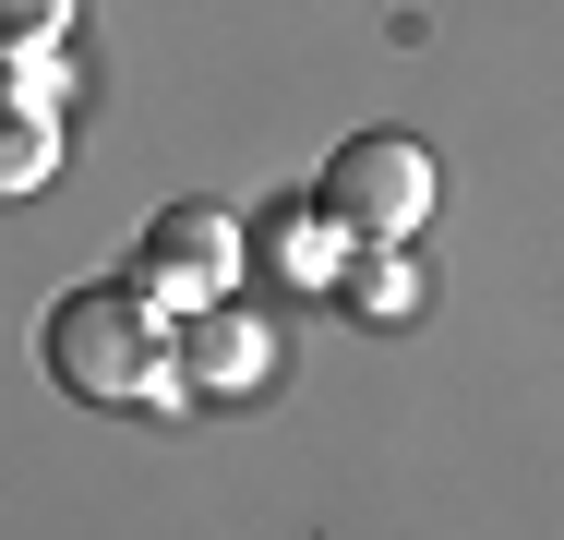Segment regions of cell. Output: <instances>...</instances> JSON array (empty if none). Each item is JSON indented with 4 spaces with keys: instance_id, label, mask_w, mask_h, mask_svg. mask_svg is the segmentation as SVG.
<instances>
[{
    "instance_id": "obj_5",
    "label": "cell",
    "mask_w": 564,
    "mask_h": 540,
    "mask_svg": "<svg viewBox=\"0 0 564 540\" xmlns=\"http://www.w3.org/2000/svg\"><path fill=\"white\" fill-rule=\"evenodd\" d=\"M252 252L289 277V289H348V264H360V240H348L325 205H264V228H252Z\"/></svg>"
},
{
    "instance_id": "obj_7",
    "label": "cell",
    "mask_w": 564,
    "mask_h": 540,
    "mask_svg": "<svg viewBox=\"0 0 564 540\" xmlns=\"http://www.w3.org/2000/svg\"><path fill=\"white\" fill-rule=\"evenodd\" d=\"M48 169H61V120H12V156H0V181H12V193H36Z\"/></svg>"
},
{
    "instance_id": "obj_6",
    "label": "cell",
    "mask_w": 564,
    "mask_h": 540,
    "mask_svg": "<svg viewBox=\"0 0 564 540\" xmlns=\"http://www.w3.org/2000/svg\"><path fill=\"white\" fill-rule=\"evenodd\" d=\"M337 301H348V313H372V324H409V313H421V264H409V252H360Z\"/></svg>"
},
{
    "instance_id": "obj_3",
    "label": "cell",
    "mask_w": 564,
    "mask_h": 540,
    "mask_svg": "<svg viewBox=\"0 0 564 540\" xmlns=\"http://www.w3.org/2000/svg\"><path fill=\"white\" fill-rule=\"evenodd\" d=\"M240 264H252V228L228 205H169L144 228V252H132V289L169 301V313H217L228 289H240Z\"/></svg>"
},
{
    "instance_id": "obj_9",
    "label": "cell",
    "mask_w": 564,
    "mask_h": 540,
    "mask_svg": "<svg viewBox=\"0 0 564 540\" xmlns=\"http://www.w3.org/2000/svg\"><path fill=\"white\" fill-rule=\"evenodd\" d=\"M0 36L12 48H61L73 36V0H0Z\"/></svg>"
},
{
    "instance_id": "obj_8",
    "label": "cell",
    "mask_w": 564,
    "mask_h": 540,
    "mask_svg": "<svg viewBox=\"0 0 564 540\" xmlns=\"http://www.w3.org/2000/svg\"><path fill=\"white\" fill-rule=\"evenodd\" d=\"M12 120H61V61L48 48H12Z\"/></svg>"
},
{
    "instance_id": "obj_4",
    "label": "cell",
    "mask_w": 564,
    "mask_h": 540,
    "mask_svg": "<svg viewBox=\"0 0 564 540\" xmlns=\"http://www.w3.org/2000/svg\"><path fill=\"white\" fill-rule=\"evenodd\" d=\"M181 360H193V397H252V385L276 372V336L240 313V301H217V313L181 324Z\"/></svg>"
},
{
    "instance_id": "obj_1",
    "label": "cell",
    "mask_w": 564,
    "mask_h": 540,
    "mask_svg": "<svg viewBox=\"0 0 564 540\" xmlns=\"http://www.w3.org/2000/svg\"><path fill=\"white\" fill-rule=\"evenodd\" d=\"M48 372L97 409H181L193 397V360H181V313L144 301L132 277L120 289H73L48 313Z\"/></svg>"
},
{
    "instance_id": "obj_2",
    "label": "cell",
    "mask_w": 564,
    "mask_h": 540,
    "mask_svg": "<svg viewBox=\"0 0 564 540\" xmlns=\"http://www.w3.org/2000/svg\"><path fill=\"white\" fill-rule=\"evenodd\" d=\"M313 205L337 216L360 252L421 240V216H433V156H421V132H348L337 156H325V181H313Z\"/></svg>"
}]
</instances>
